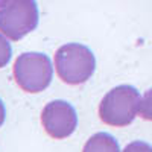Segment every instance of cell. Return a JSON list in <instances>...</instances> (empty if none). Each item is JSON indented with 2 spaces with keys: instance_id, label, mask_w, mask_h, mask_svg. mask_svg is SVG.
<instances>
[{
  "instance_id": "obj_1",
  "label": "cell",
  "mask_w": 152,
  "mask_h": 152,
  "mask_svg": "<svg viewBox=\"0 0 152 152\" xmlns=\"http://www.w3.org/2000/svg\"><path fill=\"white\" fill-rule=\"evenodd\" d=\"M55 70L66 84L79 85L87 82L96 70V58L91 49L79 43H69L58 49Z\"/></svg>"
},
{
  "instance_id": "obj_2",
  "label": "cell",
  "mask_w": 152,
  "mask_h": 152,
  "mask_svg": "<svg viewBox=\"0 0 152 152\" xmlns=\"http://www.w3.org/2000/svg\"><path fill=\"white\" fill-rule=\"evenodd\" d=\"M142 97L137 88L131 85H119L110 90L99 105V117L110 126H128L140 111Z\"/></svg>"
},
{
  "instance_id": "obj_3",
  "label": "cell",
  "mask_w": 152,
  "mask_h": 152,
  "mask_svg": "<svg viewBox=\"0 0 152 152\" xmlns=\"http://www.w3.org/2000/svg\"><path fill=\"white\" fill-rule=\"evenodd\" d=\"M14 79L26 93H40L50 85L53 78L52 61L38 52L21 53L14 62Z\"/></svg>"
},
{
  "instance_id": "obj_4",
  "label": "cell",
  "mask_w": 152,
  "mask_h": 152,
  "mask_svg": "<svg viewBox=\"0 0 152 152\" xmlns=\"http://www.w3.org/2000/svg\"><path fill=\"white\" fill-rule=\"evenodd\" d=\"M40 12L35 0H11L0 8V32L9 40L18 41L35 31Z\"/></svg>"
},
{
  "instance_id": "obj_5",
  "label": "cell",
  "mask_w": 152,
  "mask_h": 152,
  "mask_svg": "<svg viewBox=\"0 0 152 152\" xmlns=\"http://www.w3.org/2000/svg\"><path fill=\"white\" fill-rule=\"evenodd\" d=\"M41 123L50 137L61 140L75 132L78 126V114L66 100H52L43 108Z\"/></svg>"
},
{
  "instance_id": "obj_6",
  "label": "cell",
  "mask_w": 152,
  "mask_h": 152,
  "mask_svg": "<svg viewBox=\"0 0 152 152\" xmlns=\"http://www.w3.org/2000/svg\"><path fill=\"white\" fill-rule=\"evenodd\" d=\"M82 152H120V146L111 134L96 132L87 140Z\"/></svg>"
},
{
  "instance_id": "obj_7",
  "label": "cell",
  "mask_w": 152,
  "mask_h": 152,
  "mask_svg": "<svg viewBox=\"0 0 152 152\" xmlns=\"http://www.w3.org/2000/svg\"><path fill=\"white\" fill-rule=\"evenodd\" d=\"M12 56V47L9 43V38L0 32V69L5 67L11 61Z\"/></svg>"
},
{
  "instance_id": "obj_8",
  "label": "cell",
  "mask_w": 152,
  "mask_h": 152,
  "mask_svg": "<svg viewBox=\"0 0 152 152\" xmlns=\"http://www.w3.org/2000/svg\"><path fill=\"white\" fill-rule=\"evenodd\" d=\"M138 114L146 119V120H152V88L148 90L145 93V96L142 97V102H140V111Z\"/></svg>"
},
{
  "instance_id": "obj_9",
  "label": "cell",
  "mask_w": 152,
  "mask_h": 152,
  "mask_svg": "<svg viewBox=\"0 0 152 152\" xmlns=\"http://www.w3.org/2000/svg\"><path fill=\"white\" fill-rule=\"evenodd\" d=\"M122 152H152V146L149 143H146V142L137 140V142L129 143Z\"/></svg>"
},
{
  "instance_id": "obj_10",
  "label": "cell",
  "mask_w": 152,
  "mask_h": 152,
  "mask_svg": "<svg viewBox=\"0 0 152 152\" xmlns=\"http://www.w3.org/2000/svg\"><path fill=\"white\" fill-rule=\"evenodd\" d=\"M5 119H6V110H5V105H3V100L0 99V126L3 125Z\"/></svg>"
},
{
  "instance_id": "obj_11",
  "label": "cell",
  "mask_w": 152,
  "mask_h": 152,
  "mask_svg": "<svg viewBox=\"0 0 152 152\" xmlns=\"http://www.w3.org/2000/svg\"><path fill=\"white\" fill-rule=\"evenodd\" d=\"M11 2V0H0V8H3V6H6L8 3Z\"/></svg>"
}]
</instances>
